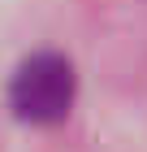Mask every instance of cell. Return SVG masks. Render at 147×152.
<instances>
[{"label":"cell","mask_w":147,"mask_h":152,"mask_svg":"<svg viewBox=\"0 0 147 152\" xmlns=\"http://www.w3.org/2000/svg\"><path fill=\"white\" fill-rule=\"evenodd\" d=\"M74 65L61 52H30L9 78V109L26 126H56L74 109Z\"/></svg>","instance_id":"cell-1"}]
</instances>
